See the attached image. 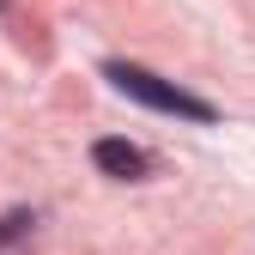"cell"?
<instances>
[{
  "label": "cell",
  "mask_w": 255,
  "mask_h": 255,
  "mask_svg": "<svg viewBox=\"0 0 255 255\" xmlns=\"http://www.w3.org/2000/svg\"><path fill=\"white\" fill-rule=\"evenodd\" d=\"M104 79H110L116 91H128L134 104H146V110H164V116H188V122H213V104L188 98L182 85H170V79H158V73L134 67V61H110V67H104Z\"/></svg>",
  "instance_id": "cell-1"
},
{
  "label": "cell",
  "mask_w": 255,
  "mask_h": 255,
  "mask_svg": "<svg viewBox=\"0 0 255 255\" xmlns=\"http://www.w3.org/2000/svg\"><path fill=\"white\" fill-rule=\"evenodd\" d=\"M91 158H98V170L116 176V182L146 176V152H140V146H128V140H98V146H91Z\"/></svg>",
  "instance_id": "cell-2"
},
{
  "label": "cell",
  "mask_w": 255,
  "mask_h": 255,
  "mask_svg": "<svg viewBox=\"0 0 255 255\" xmlns=\"http://www.w3.org/2000/svg\"><path fill=\"white\" fill-rule=\"evenodd\" d=\"M30 225H37V219H30V213H6V219H0V243H18Z\"/></svg>",
  "instance_id": "cell-3"
}]
</instances>
